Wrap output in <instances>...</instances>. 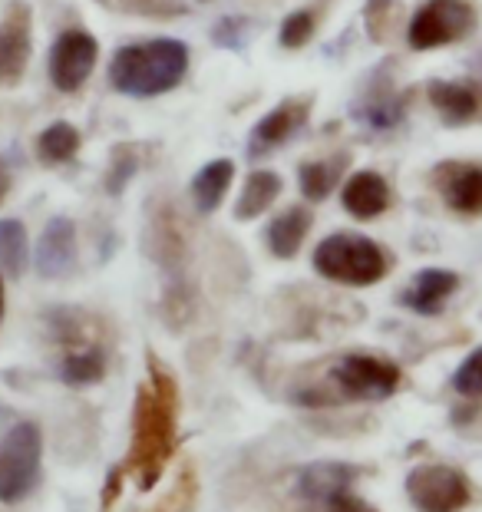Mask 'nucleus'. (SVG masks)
<instances>
[{"instance_id":"3","label":"nucleus","mask_w":482,"mask_h":512,"mask_svg":"<svg viewBox=\"0 0 482 512\" xmlns=\"http://www.w3.org/2000/svg\"><path fill=\"white\" fill-rule=\"evenodd\" d=\"M314 268L317 275L341 281V285H377L387 275L390 261L383 255V248L377 242H370L364 235H331L314 248Z\"/></svg>"},{"instance_id":"27","label":"nucleus","mask_w":482,"mask_h":512,"mask_svg":"<svg viewBox=\"0 0 482 512\" xmlns=\"http://www.w3.org/2000/svg\"><path fill=\"white\" fill-rule=\"evenodd\" d=\"M324 512H370V509L360 506L357 499L341 496V499H331V503H327V509H324Z\"/></svg>"},{"instance_id":"10","label":"nucleus","mask_w":482,"mask_h":512,"mask_svg":"<svg viewBox=\"0 0 482 512\" xmlns=\"http://www.w3.org/2000/svg\"><path fill=\"white\" fill-rule=\"evenodd\" d=\"M76 265V225L70 219H50L37 242V271L43 278H63Z\"/></svg>"},{"instance_id":"21","label":"nucleus","mask_w":482,"mask_h":512,"mask_svg":"<svg viewBox=\"0 0 482 512\" xmlns=\"http://www.w3.org/2000/svg\"><path fill=\"white\" fill-rule=\"evenodd\" d=\"M27 258H30V242L24 222L0 219V268L10 278H20L27 271Z\"/></svg>"},{"instance_id":"26","label":"nucleus","mask_w":482,"mask_h":512,"mask_svg":"<svg viewBox=\"0 0 482 512\" xmlns=\"http://www.w3.org/2000/svg\"><path fill=\"white\" fill-rule=\"evenodd\" d=\"M453 387L463 397H482V347L459 364L456 377H453Z\"/></svg>"},{"instance_id":"15","label":"nucleus","mask_w":482,"mask_h":512,"mask_svg":"<svg viewBox=\"0 0 482 512\" xmlns=\"http://www.w3.org/2000/svg\"><path fill=\"white\" fill-rule=\"evenodd\" d=\"M235 176V162L232 159H215L192 179V202L202 215L215 212L222 205V195L228 192Z\"/></svg>"},{"instance_id":"4","label":"nucleus","mask_w":482,"mask_h":512,"mask_svg":"<svg viewBox=\"0 0 482 512\" xmlns=\"http://www.w3.org/2000/svg\"><path fill=\"white\" fill-rule=\"evenodd\" d=\"M43 433L37 423H17L0 440V503L14 506L27 499L40 483Z\"/></svg>"},{"instance_id":"18","label":"nucleus","mask_w":482,"mask_h":512,"mask_svg":"<svg viewBox=\"0 0 482 512\" xmlns=\"http://www.w3.org/2000/svg\"><path fill=\"white\" fill-rule=\"evenodd\" d=\"M430 103L453 123H466L479 113V96L473 86L466 83H433L430 86Z\"/></svg>"},{"instance_id":"8","label":"nucleus","mask_w":482,"mask_h":512,"mask_svg":"<svg viewBox=\"0 0 482 512\" xmlns=\"http://www.w3.org/2000/svg\"><path fill=\"white\" fill-rule=\"evenodd\" d=\"M334 384L347 400H383L400 384V370L377 357H347L334 367Z\"/></svg>"},{"instance_id":"16","label":"nucleus","mask_w":482,"mask_h":512,"mask_svg":"<svg viewBox=\"0 0 482 512\" xmlns=\"http://www.w3.org/2000/svg\"><path fill=\"white\" fill-rule=\"evenodd\" d=\"M308 232H311V212L301 209V205H294V209L278 215V219L268 225V248H271V255L294 258Z\"/></svg>"},{"instance_id":"25","label":"nucleus","mask_w":482,"mask_h":512,"mask_svg":"<svg viewBox=\"0 0 482 512\" xmlns=\"http://www.w3.org/2000/svg\"><path fill=\"white\" fill-rule=\"evenodd\" d=\"M314 37V14L311 10H294V14L281 24V43L288 50L304 47Z\"/></svg>"},{"instance_id":"1","label":"nucleus","mask_w":482,"mask_h":512,"mask_svg":"<svg viewBox=\"0 0 482 512\" xmlns=\"http://www.w3.org/2000/svg\"><path fill=\"white\" fill-rule=\"evenodd\" d=\"M189 70V50L179 40H149L116 50L109 63V83L123 96H159L182 83Z\"/></svg>"},{"instance_id":"11","label":"nucleus","mask_w":482,"mask_h":512,"mask_svg":"<svg viewBox=\"0 0 482 512\" xmlns=\"http://www.w3.org/2000/svg\"><path fill=\"white\" fill-rule=\"evenodd\" d=\"M459 288V278L453 271H443V268H426L416 275L413 285L403 291V304L413 308L416 314H440L446 298Z\"/></svg>"},{"instance_id":"7","label":"nucleus","mask_w":482,"mask_h":512,"mask_svg":"<svg viewBox=\"0 0 482 512\" xmlns=\"http://www.w3.org/2000/svg\"><path fill=\"white\" fill-rule=\"evenodd\" d=\"M100 43L86 30H63L50 50V80L60 93H76L90 80Z\"/></svg>"},{"instance_id":"28","label":"nucleus","mask_w":482,"mask_h":512,"mask_svg":"<svg viewBox=\"0 0 482 512\" xmlns=\"http://www.w3.org/2000/svg\"><path fill=\"white\" fill-rule=\"evenodd\" d=\"M7 192H10V169L0 162V202L7 199Z\"/></svg>"},{"instance_id":"19","label":"nucleus","mask_w":482,"mask_h":512,"mask_svg":"<svg viewBox=\"0 0 482 512\" xmlns=\"http://www.w3.org/2000/svg\"><path fill=\"white\" fill-rule=\"evenodd\" d=\"M278 192H281V179L275 172H265V169L251 172L245 189H241V199L235 205V215L238 219H258V215L278 199Z\"/></svg>"},{"instance_id":"6","label":"nucleus","mask_w":482,"mask_h":512,"mask_svg":"<svg viewBox=\"0 0 482 512\" xmlns=\"http://www.w3.org/2000/svg\"><path fill=\"white\" fill-rule=\"evenodd\" d=\"M407 496L420 512H459L469 503V483L453 466H416L407 476Z\"/></svg>"},{"instance_id":"9","label":"nucleus","mask_w":482,"mask_h":512,"mask_svg":"<svg viewBox=\"0 0 482 512\" xmlns=\"http://www.w3.org/2000/svg\"><path fill=\"white\" fill-rule=\"evenodd\" d=\"M30 50H34V37H30V7L10 4L4 20H0V83L14 86L27 70Z\"/></svg>"},{"instance_id":"29","label":"nucleus","mask_w":482,"mask_h":512,"mask_svg":"<svg viewBox=\"0 0 482 512\" xmlns=\"http://www.w3.org/2000/svg\"><path fill=\"white\" fill-rule=\"evenodd\" d=\"M0 321H4V278H0Z\"/></svg>"},{"instance_id":"20","label":"nucleus","mask_w":482,"mask_h":512,"mask_svg":"<svg viewBox=\"0 0 482 512\" xmlns=\"http://www.w3.org/2000/svg\"><path fill=\"white\" fill-rule=\"evenodd\" d=\"M80 152V133L70 123H53L37 136V159L43 166H60Z\"/></svg>"},{"instance_id":"13","label":"nucleus","mask_w":482,"mask_h":512,"mask_svg":"<svg viewBox=\"0 0 482 512\" xmlns=\"http://www.w3.org/2000/svg\"><path fill=\"white\" fill-rule=\"evenodd\" d=\"M443 199L459 215L482 212V169L479 166H449L440 176Z\"/></svg>"},{"instance_id":"22","label":"nucleus","mask_w":482,"mask_h":512,"mask_svg":"<svg viewBox=\"0 0 482 512\" xmlns=\"http://www.w3.org/2000/svg\"><path fill=\"white\" fill-rule=\"evenodd\" d=\"M341 162L344 159H334V162H308V166H301V172H298L301 192L308 195L311 202L327 199V192L334 189L337 176H341Z\"/></svg>"},{"instance_id":"12","label":"nucleus","mask_w":482,"mask_h":512,"mask_svg":"<svg viewBox=\"0 0 482 512\" xmlns=\"http://www.w3.org/2000/svg\"><path fill=\"white\" fill-rule=\"evenodd\" d=\"M390 205V185L377 172H357L344 185V209L354 219H377Z\"/></svg>"},{"instance_id":"24","label":"nucleus","mask_w":482,"mask_h":512,"mask_svg":"<svg viewBox=\"0 0 482 512\" xmlns=\"http://www.w3.org/2000/svg\"><path fill=\"white\" fill-rule=\"evenodd\" d=\"M100 4L119 10V14H139V17H182L185 4L182 0H100Z\"/></svg>"},{"instance_id":"17","label":"nucleus","mask_w":482,"mask_h":512,"mask_svg":"<svg viewBox=\"0 0 482 512\" xmlns=\"http://www.w3.org/2000/svg\"><path fill=\"white\" fill-rule=\"evenodd\" d=\"M350 470L341 463H317L301 476V493L314 499V503H331V499L347 496Z\"/></svg>"},{"instance_id":"14","label":"nucleus","mask_w":482,"mask_h":512,"mask_svg":"<svg viewBox=\"0 0 482 512\" xmlns=\"http://www.w3.org/2000/svg\"><path fill=\"white\" fill-rule=\"evenodd\" d=\"M304 123V106L301 103H284L278 110H271L251 133V156H261V152L281 146L294 129Z\"/></svg>"},{"instance_id":"5","label":"nucleus","mask_w":482,"mask_h":512,"mask_svg":"<svg viewBox=\"0 0 482 512\" xmlns=\"http://www.w3.org/2000/svg\"><path fill=\"white\" fill-rule=\"evenodd\" d=\"M473 24H476V14L463 0H426V4L416 10L407 40L413 50H436L453 40H463L469 30H473Z\"/></svg>"},{"instance_id":"23","label":"nucleus","mask_w":482,"mask_h":512,"mask_svg":"<svg viewBox=\"0 0 482 512\" xmlns=\"http://www.w3.org/2000/svg\"><path fill=\"white\" fill-rule=\"evenodd\" d=\"M103 370H106L103 354L96 351V347H83V351H73L67 361H63L60 377L67 380V384L80 387V384H93V380H100Z\"/></svg>"},{"instance_id":"2","label":"nucleus","mask_w":482,"mask_h":512,"mask_svg":"<svg viewBox=\"0 0 482 512\" xmlns=\"http://www.w3.org/2000/svg\"><path fill=\"white\" fill-rule=\"evenodd\" d=\"M172 420H175V400H172V380L156 370L152 384L139 390V407H136V437H133V460L139 473L159 470L162 460L169 456L172 446Z\"/></svg>"}]
</instances>
